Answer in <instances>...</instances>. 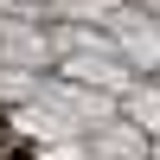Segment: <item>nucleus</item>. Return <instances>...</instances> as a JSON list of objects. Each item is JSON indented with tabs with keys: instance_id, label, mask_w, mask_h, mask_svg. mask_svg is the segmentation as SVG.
I'll return each instance as SVG.
<instances>
[{
	"instance_id": "f257e3e1",
	"label": "nucleus",
	"mask_w": 160,
	"mask_h": 160,
	"mask_svg": "<svg viewBox=\"0 0 160 160\" xmlns=\"http://www.w3.org/2000/svg\"><path fill=\"white\" fill-rule=\"evenodd\" d=\"M154 19H160V13H154Z\"/></svg>"
}]
</instances>
